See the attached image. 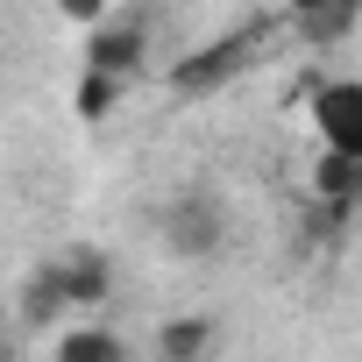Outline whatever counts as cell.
Instances as JSON below:
<instances>
[{
    "mask_svg": "<svg viewBox=\"0 0 362 362\" xmlns=\"http://www.w3.org/2000/svg\"><path fill=\"white\" fill-rule=\"evenodd\" d=\"M284 36V8L277 15H249V22H235L228 36H214V43H199V50H185V57H170V93L177 100H206V93H221V86H235L270 43Z\"/></svg>",
    "mask_w": 362,
    "mask_h": 362,
    "instance_id": "6da1fadb",
    "label": "cell"
},
{
    "mask_svg": "<svg viewBox=\"0 0 362 362\" xmlns=\"http://www.w3.org/2000/svg\"><path fill=\"white\" fill-rule=\"evenodd\" d=\"M156 242H163L170 256H185V263L221 256V249H228V214H221V199H214V192H177V199H163V206H156Z\"/></svg>",
    "mask_w": 362,
    "mask_h": 362,
    "instance_id": "7a4b0ae2",
    "label": "cell"
},
{
    "mask_svg": "<svg viewBox=\"0 0 362 362\" xmlns=\"http://www.w3.org/2000/svg\"><path fill=\"white\" fill-rule=\"evenodd\" d=\"M313 128H320L327 156L362 163V78H327L313 93Z\"/></svg>",
    "mask_w": 362,
    "mask_h": 362,
    "instance_id": "3957f363",
    "label": "cell"
},
{
    "mask_svg": "<svg viewBox=\"0 0 362 362\" xmlns=\"http://www.w3.org/2000/svg\"><path fill=\"white\" fill-rule=\"evenodd\" d=\"M142 57H149V15H107L93 36H86V71H100V78H135L142 71Z\"/></svg>",
    "mask_w": 362,
    "mask_h": 362,
    "instance_id": "277c9868",
    "label": "cell"
},
{
    "mask_svg": "<svg viewBox=\"0 0 362 362\" xmlns=\"http://www.w3.org/2000/svg\"><path fill=\"white\" fill-rule=\"evenodd\" d=\"M214 348H221L214 313H185L156 327V362H214Z\"/></svg>",
    "mask_w": 362,
    "mask_h": 362,
    "instance_id": "5b68a950",
    "label": "cell"
},
{
    "mask_svg": "<svg viewBox=\"0 0 362 362\" xmlns=\"http://www.w3.org/2000/svg\"><path fill=\"white\" fill-rule=\"evenodd\" d=\"M355 22H362V8H348V0H334V8H313V0H305V8H284V29H291V36H305L313 50L341 43Z\"/></svg>",
    "mask_w": 362,
    "mask_h": 362,
    "instance_id": "8992f818",
    "label": "cell"
},
{
    "mask_svg": "<svg viewBox=\"0 0 362 362\" xmlns=\"http://www.w3.org/2000/svg\"><path fill=\"white\" fill-rule=\"evenodd\" d=\"M57 270H64V298L71 305H100L114 291V263L100 249H71V256H57Z\"/></svg>",
    "mask_w": 362,
    "mask_h": 362,
    "instance_id": "52a82bcc",
    "label": "cell"
},
{
    "mask_svg": "<svg viewBox=\"0 0 362 362\" xmlns=\"http://www.w3.org/2000/svg\"><path fill=\"white\" fill-rule=\"evenodd\" d=\"M64 305H71V298H64V270H57V263H36V270L22 277V327H50Z\"/></svg>",
    "mask_w": 362,
    "mask_h": 362,
    "instance_id": "ba28073f",
    "label": "cell"
},
{
    "mask_svg": "<svg viewBox=\"0 0 362 362\" xmlns=\"http://www.w3.org/2000/svg\"><path fill=\"white\" fill-rule=\"evenodd\" d=\"M313 192H320V206L348 214V206L362 199V163H348V156H327V149H320V170H313Z\"/></svg>",
    "mask_w": 362,
    "mask_h": 362,
    "instance_id": "9c48e42d",
    "label": "cell"
},
{
    "mask_svg": "<svg viewBox=\"0 0 362 362\" xmlns=\"http://www.w3.org/2000/svg\"><path fill=\"white\" fill-rule=\"evenodd\" d=\"M57 362H121V341L107 327H78V334L57 341Z\"/></svg>",
    "mask_w": 362,
    "mask_h": 362,
    "instance_id": "30bf717a",
    "label": "cell"
},
{
    "mask_svg": "<svg viewBox=\"0 0 362 362\" xmlns=\"http://www.w3.org/2000/svg\"><path fill=\"white\" fill-rule=\"evenodd\" d=\"M114 100H121V78H100V71H86V78H78V93H71V107H78L86 121H107V114H114Z\"/></svg>",
    "mask_w": 362,
    "mask_h": 362,
    "instance_id": "8fae6325",
    "label": "cell"
},
{
    "mask_svg": "<svg viewBox=\"0 0 362 362\" xmlns=\"http://www.w3.org/2000/svg\"><path fill=\"white\" fill-rule=\"evenodd\" d=\"M0 362H22V355H15V341H8V327H0Z\"/></svg>",
    "mask_w": 362,
    "mask_h": 362,
    "instance_id": "7c38bea8",
    "label": "cell"
},
{
    "mask_svg": "<svg viewBox=\"0 0 362 362\" xmlns=\"http://www.w3.org/2000/svg\"><path fill=\"white\" fill-rule=\"evenodd\" d=\"M121 362H128V355H121Z\"/></svg>",
    "mask_w": 362,
    "mask_h": 362,
    "instance_id": "4fadbf2b",
    "label": "cell"
}]
</instances>
